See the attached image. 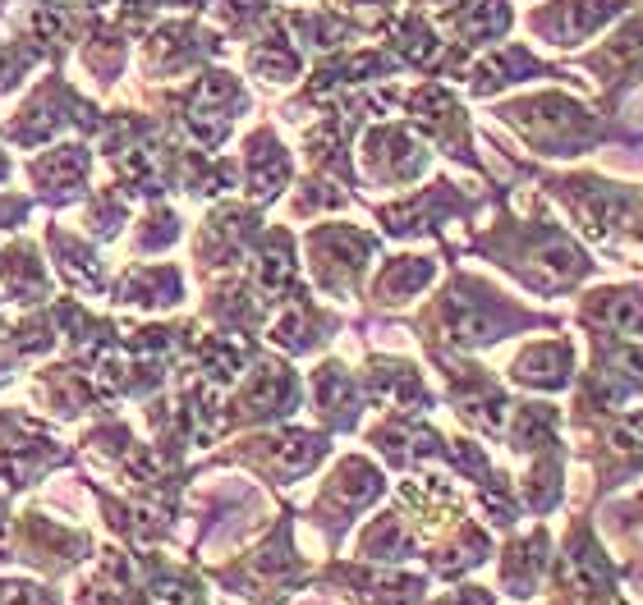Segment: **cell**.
I'll use <instances>...</instances> for the list:
<instances>
[{"label":"cell","mask_w":643,"mask_h":605,"mask_svg":"<svg viewBox=\"0 0 643 605\" xmlns=\"http://www.w3.org/2000/svg\"><path fill=\"white\" fill-rule=\"evenodd\" d=\"M607 326L620 335V340H643V303L616 299V303L607 307Z\"/></svg>","instance_id":"3"},{"label":"cell","mask_w":643,"mask_h":605,"mask_svg":"<svg viewBox=\"0 0 643 605\" xmlns=\"http://www.w3.org/2000/svg\"><path fill=\"white\" fill-rule=\"evenodd\" d=\"M143 605H193V592L184 588V582H175V578H157L147 588Z\"/></svg>","instance_id":"4"},{"label":"cell","mask_w":643,"mask_h":605,"mask_svg":"<svg viewBox=\"0 0 643 605\" xmlns=\"http://www.w3.org/2000/svg\"><path fill=\"white\" fill-rule=\"evenodd\" d=\"M0 605H47L33 588H19V582H0Z\"/></svg>","instance_id":"5"},{"label":"cell","mask_w":643,"mask_h":605,"mask_svg":"<svg viewBox=\"0 0 643 605\" xmlns=\"http://www.w3.org/2000/svg\"><path fill=\"white\" fill-rule=\"evenodd\" d=\"M520 376L551 386V380L565 376V353H561V349H534V353H524V358H520Z\"/></svg>","instance_id":"2"},{"label":"cell","mask_w":643,"mask_h":605,"mask_svg":"<svg viewBox=\"0 0 643 605\" xmlns=\"http://www.w3.org/2000/svg\"><path fill=\"white\" fill-rule=\"evenodd\" d=\"M565 582L574 592H603L607 588V569H603V559H597L593 550H574L565 559Z\"/></svg>","instance_id":"1"},{"label":"cell","mask_w":643,"mask_h":605,"mask_svg":"<svg viewBox=\"0 0 643 605\" xmlns=\"http://www.w3.org/2000/svg\"><path fill=\"white\" fill-rule=\"evenodd\" d=\"M460 605H483V601H460Z\"/></svg>","instance_id":"6"}]
</instances>
